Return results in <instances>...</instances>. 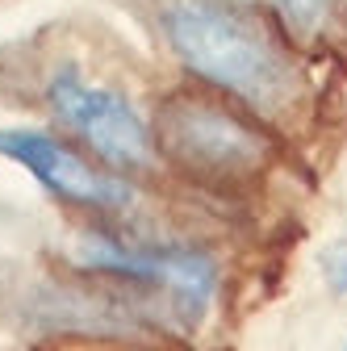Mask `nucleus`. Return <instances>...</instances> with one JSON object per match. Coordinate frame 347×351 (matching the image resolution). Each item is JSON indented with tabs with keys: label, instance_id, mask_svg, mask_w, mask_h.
<instances>
[{
	"label": "nucleus",
	"instance_id": "f257e3e1",
	"mask_svg": "<svg viewBox=\"0 0 347 351\" xmlns=\"http://www.w3.org/2000/svg\"><path fill=\"white\" fill-rule=\"evenodd\" d=\"M163 34L184 67L243 97L255 109H280L293 93V67L264 21L222 0H176L163 13Z\"/></svg>",
	"mask_w": 347,
	"mask_h": 351
},
{
	"label": "nucleus",
	"instance_id": "f03ea898",
	"mask_svg": "<svg viewBox=\"0 0 347 351\" xmlns=\"http://www.w3.org/2000/svg\"><path fill=\"white\" fill-rule=\"evenodd\" d=\"M47 105L59 117V125H67L97 159H105L113 167H147L151 163L155 147L147 134V121L113 88L84 80L75 67H59L47 80Z\"/></svg>",
	"mask_w": 347,
	"mask_h": 351
},
{
	"label": "nucleus",
	"instance_id": "7ed1b4c3",
	"mask_svg": "<svg viewBox=\"0 0 347 351\" xmlns=\"http://www.w3.org/2000/svg\"><path fill=\"white\" fill-rule=\"evenodd\" d=\"M159 143L189 171H205V176H247L268 155V143L247 121L193 97H176L163 105Z\"/></svg>",
	"mask_w": 347,
	"mask_h": 351
},
{
	"label": "nucleus",
	"instance_id": "20e7f679",
	"mask_svg": "<svg viewBox=\"0 0 347 351\" xmlns=\"http://www.w3.org/2000/svg\"><path fill=\"white\" fill-rule=\"evenodd\" d=\"M75 259L84 268H101V272H117L130 280H147L167 289L171 305L184 322H197L205 314V305L213 297V263L201 251H176V247H125L113 239H84Z\"/></svg>",
	"mask_w": 347,
	"mask_h": 351
},
{
	"label": "nucleus",
	"instance_id": "39448f33",
	"mask_svg": "<svg viewBox=\"0 0 347 351\" xmlns=\"http://www.w3.org/2000/svg\"><path fill=\"white\" fill-rule=\"evenodd\" d=\"M0 155L21 163L25 171H34L42 180V189H51L55 197H63L71 205L125 209L134 201L125 180L93 167L88 159H80L71 147H63L51 134H42V130H0Z\"/></svg>",
	"mask_w": 347,
	"mask_h": 351
},
{
	"label": "nucleus",
	"instance_id": "423d86ee",
	"mask_svg": "<svg viewBox=\"0 0 347 351\" xmlns=\"http://www.w3.org/2000/svg\"><path fill=\"white\" fill-rule=\"evenodd\" d=\"M280 9L297 29H314V25H322L331 17L335 0H280Z\"/></svg>",
	"mask_w": 347,
	"mask_h": 351
},
{
	"label": "nucleus",
	"instance_id": "0eeeda50",
	"mask_svg": "<svg viewBox=\"0 0 347 351\" xmlns=\"http://www.w3.org/2000/svg\"><path fill=\"white\" fill-rule=\"evenodd\" d=\"M335 289H339V293H347V251L335 259Z\"/></svg>",
	"mask_w": 347,
	"mask_h": 351
}]
</instances>
